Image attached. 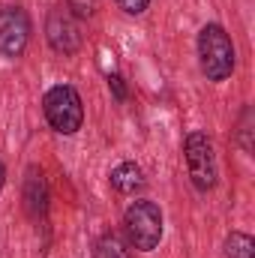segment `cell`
Returning <instances> with one entry per match:
<instances>
[{"label": "cell", "mask_w": 255, "mask_h": 258, "mask_svg": "<svg viewBox=\"0 0 255 258\" xmlns=\"http://www.w3.org/2000/svg\"><path fill=\"white\" fill-rule=\"evenodd\" d=\"M93 6H96V0H69L72 15H81V18H87L93 12Z\"/></svg>", "instance_id": "obj_11"}, {"label": "cell", "mask_w": 255, "mask_h": 258, "mask_svg": "<svg viewBox=\"0 0 255 258\" xmlns=\"http://www.w3.org/2000/svg\"><path fill=\"white\" fill-rule=\"evenodd\" d=\"M42 108H45V120L51 123L54 132L60 135H75L81 123H84V108H81V96L75 87L69 84H57L45 93L42 99Z\"/></svg>", "instance_id": "obj_3"}, {"label": "cell", "mask_w": 255, "mask_h": 258, "mask_svg": "<svg viewBox=\"0 0 255 258\" xmlns=\"http://www.w3.org/2000/svg\"><path fill=\"white\" fill-rule=\"evenodd\" d=\"M225 255L228 258H255V240L249 234L234 231V234L225 240Z\"/></svg>", "instance_id": "obj_9"}, {"label": "cell", "mask_w": 255, "mask_h": 258, "mask_svg": "<svg viewBox=\"0 0 255 258\" xmlns=\"http://www.w3.org/2000/svg\"><path fill=\"white\" fill-rule=\"evenodd\" d=\"M183 153H186V168H189L195 189L210 192L216 186V156H213L210 138L204 132H189L186 144H183Z\"/></svg>", "instance_id": "obj_4"}, {"label": "cell", "mask_w": 255, "mask_h": 258, "mask_svg": "<svg viewBox=\"0 0 255 258\" xmlns=\"http://www.w3.org/2000/svg\"><path fill=\"white\" fill-rule=\"evenodd\" d=\"M129 243L141 252H150L162 240V210L153 201H132L123 216Z\"/></svg>", "instance_id": "obj_2"}, {"label": "cell", "mask_w": 255, "mask_h": 258, "mask_svg": "<svg viewBox=\"0 0 255 258\" xmlns=\"http://www.w3.org/2000/svg\"><path fill=\"white\" fill-rule=\"evenodd\" d=\"M45 201H48V189H45V180H42V171L30 168L27 171V183H24V207L33 219L45 216Z\"/></svg>", "instance_id": "obj_7"}, {"label": "cell", "mask_w": 255, "mask_h": 258, "mask_svg": "<svg viewBox=\"0 0 255 258\" xmlns=\"http://www.w3.org/2000/svg\"><path fill=\"white\" fill-rule=\"evenodd\" d=\"M198 57L210 81H225L234 72V45L219 24H204L198 33Z\"/></svg>", "instance_id": "obj_1"}, {"label": "cell", "mask_w": 255, "mask_h": 258, "mask_svg": "<svg viewBox=\"0 0 255 258\" xmlns=\"http://www.w3.org/2000/svg\"><path fill=\"white\" fill-rule=\"evenodd\" d=\"M108 177H111V186L123 195H132L144 186V174H141V168L135 162H120L117 168H111Z\"/></svg>", "instance_id": "obj_8"}, {"label": "cell", "mask_w": 255, "mask_h": 258, "mask_svg": "<svg viewBox=\"0 0 255 258\" xmlns=\"http://www.w3.org/2000/svg\"><path fill=\"white\" fill-rule=\"evenodd\" d=\"M3 183H6V168H3V162H0V189H3Z\"/></svg>", "instance_id": "obj_14"}, {"label": "cell", "mask_w": 255, "mask_h": 258, "mask_svg": "<svg viewBox=\"0 0 255 258\" xmlns=\"http://www.w3.org/2000/svg\"><path fill=\"white\" fill-rule=\"evenodd\" d=\"M108 87L114 90L117 99H126V87H123V78L120 75H108Z\"/></svg>", "instance_id": "obj_13"}, {"label": "cell", "mask_w": 255, "mask_h": 258, "mask_svg": "<svg viewBox=\"0 0 255 258\" xmlns=\"http://www.w3.org/2000/svg\"><path fill=\"white\" fill-rule=\"evenodd\" d=\"M30 39V18L21 6L0 9V54L3 57H21Z\"/></svg>", "instance_id": "obj_5"}, {"label": "cell", "mask_w": 255, "mask_h": 258, "mask_svg": "<svg viewBox=\"0 0 255 258\" xmlns=\"http://www.w3.org/2000/svg\"><path fill=\"white\" fill-rule=\"evenodd\" d=\"M117 3H120V9L129 12V15H141L150 6V0H117Z\"/></svg>", "instance_id": "obj_12"}, {"label": "cell", "mask_w": 255, "mask_h": 258, "mask_svg": "<svg viewBox=\"0 0 255 258\" xmlns=\"http://www.w3.org/2000/svg\"><path fill=\"white\" fill-rule=\"evenodd\" d=\"M45 30H48V42H51V48H54L57 54H75V51H78L81 33H78L75 18H72L69 9H54V12L48 15Z\"/></svg>", "instance_id": "obj_6"}, {"label": "cell", "mask_w": 255, "mask_h": 258, "mask_svg": "<svg viewBox=\"0 0 255 258\" xmlns=\"http://www.w3.org/2000/svg\"><path fill=\"white\" fill-rule=\"evenodd\" d=\"M93 258H129V252H126V246H123L114 234H105V237L96 240Z\"/></svg>", "instance_id": "obj_10"}]
</instances>
